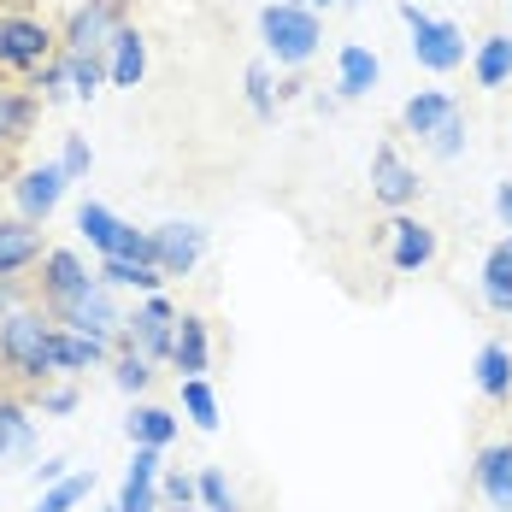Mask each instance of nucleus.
<instances>
[{
  "mask_svg": "<svg viewBox=\"0 0 512 512\" xmlns=\"http://www.w3.org/2000/svg\"><path fill=\"white\" fill-rule=\"evenodd\" d=\"M48 336H53V318L42 307H18L12 318H0V377L12 395L24 389H48L53 377V354H48Z\"/></svg>",
  "mask_w": 512,
  "mask_h": 512,
  "instance_id": "f257e3e1",
  "label": "nucleus"
},
{
  "mask_svg": "<svg viewBox=\"0 0 512 512\" xmlns=\"http://www.w3.org/2000/svg\"><path fill=\"white\" fill-rule=\"evenodd\" d=\"M259 36H265V53L277 59V65H307L318 42H324V24H318V12H307L301 0H271L265 12H259Z\"/></svg>",
  "mask_w": 512,
  "mask_h": 512,
  "instance_id": "f03ea898",
  "label": "nucleus"
},
{
  "mask_svg": "<svg viewBox=\"0 0 512 512\" xmlns=\"http://www.w3.org/2000/svg\"><path fill=\"white\" fill-rule=\"evenodd\" d=\"M101 289V277L83 265V259L71 254V248H48L42 254V277H36V307L59 318V312H71L77 301H89Z\"/></svg>",
  "mask_w": 512,
  "mask_h": 512,
  "instance_id": "7ed1b4c3",
  "label": "nucleus"
},
{
  "mask_svg": "<svg viewBox=\"0 0 512 512\" xmlns=\"http://www.w3.org/2000/svg\"><path fill=\"white\" fill-rule=\"evenodd\" d=\"M401 18H407V30H412V59H418L424 71L448 77V71H460V65H465V30H460V24L430 18V12H424V6H412V0H401Z\"/></svg>",
  "mask_w": 512,
  "mask_h": 512,
  "instance_id": "20e7f679",
  "label": "nucleus"
},
{
  "mask_svg": "<svg viewBox=\"0 0 512 512\" xmlns=\"http://www.w3.org/2000/svg\"><path fill=\"white\" fill-rule=\"evenodd\" d=\"M53 53H59V36H53L42 18H30V12H0V71L30 77V71L48 65Z\"/></svg>",
  "mask_w": 512,
  "mask_h": 512,
  "instance_id": "39448f33",
  "label": "nucleus"
},
{
  "mask_svg": "<svg viewBox=\"0 0 512 512\" xmlns=\"http://www.w3.org/2000/svg\"><path fill=\"white\" fill-rule=\"evenodd\" d=\"M177 318H183V312L171 307L165 295H148L142 307L124 318V330H118V342H112V348H136V354H148V359H171Z\"/></svg>",
  "mask_w": 512,
  "mask_h": 512,
  "instance_id": "423d86ee",
  "label": "nucleus"
},
{
  "mask_svg": "<svg viewBox=\"0 0 512 512\" xmlns=\"http://www.w3.org/2000/svg\"><path fill=\"white\" fill-rule=\"evenodd\" d=\"M118 30H124V0H83L59 30V53H106Z\"/></svg>",
  "mask_w": 512,
  "mask_h": 512,
  "instance_id": "0eeeda50",
  "label": "nucleus"
},
{
  "mask_svg": "<svg viewBox=\"0 0 512 512\" xmlns=\"http://www.w3.org/2000/svg\"><path fill=\"white\" fill-rule=\"evenodd\" d=\"M65 189H71V177L59 171V159L53 165H36V171H24L18 183H12V201H18V218H30V224H48L59 201H65Z\"/></svg>",
  "mask_w": 512,
  "mask_h": 512,
  "instance_id": "6e6552de",
  "label": "nucleus"
},
{
  "mask_svg": "<svg viewBox=\"0 0 512 512\" xmlns=\"http://www.w3.org/2000/svg\"><path fill=\"white\" fill-rule=\"evenodd\" d=\"M371 195L389 206V212H407V206H418L424 183H418V171H412L395 148H377V154H371Z\"/></svg>",
  "mask_w": 512,
  "mask_h": 512,
  "instance_id": "1a4fd4ad",
  "label": "nucleus"
},
{
  "mask_svg": "<svg viewBox=\"0 0 512 512\" xmlns=\"http://www.w3.org/2000/svg\"><path fill=\"white\" fill-rule=\"evenodd\" d=\"M206 254V230L201 224H159L154 230V265L165 277H189Z\"/></svg>",
  "mask_w": 512,
  "mask_h": 512,
  "instance_id": "9d476101",
  "label": "nucleus"
},
{
  "mask_svg": "<svg viewBox=\"0 0 512 512\" xmlns=\"http://www.w3.org/2000/svg\"><path fill=\"white\" fill-rule=\"evenodd\" d=\"M383 236H389V265H395L401 277L424 271V265L436 259V230H430L424 218H407V212H401V218H395Z\"/></svg>",
  "mask_w": 512,
  "mask_h": 512,
  "instance_id": "9b49d317",
  "label": "nucleus"
},
{
  "mask_svg": "<svg viewBox=\"0 0 512 512\" xmlns=\"http://www.w3.org/2000/svg\"><path fill=\"white\" fill-rule=\"evenodd\" d=\"M42 230L30 218H0V277H18L30 265H42Z\"/></svg>",
  "mask_w": 512,
  "mask_h": 512,
  "instance_id": "f8f14e48",
  "label": "nucleus"
},
{
  "mask_svg": "<svg viewBox=\"0 0 512 512\" xmlns=\"http://www.w3.org/2000/svg\"><path fill=\"white\" fill-rule=\"evenodd\" d=\"M471 477H477V489H483V501L495 512H512V442H495V448H483L477 465H471Z\"/></svg>",
  "mask_w": 512,
  "mask_h": 512,
  "instance_id": "ddd939ff",
  "label": "nucleus"
},
{
  "mask_svg": "<svg viewBox=\"0 0 512 512\" xmlns=\"http://www.w3.org/2000/svg\"><path fill=\"white\" fill-rule=\"evenodd\" d=\"M106 77H112V89H136L142 77H148V42H142V30H118L112 36V48H106Z\"/></svg>",
  "mask_w": 512,
  "mask_h": 512,
  "instance_id": "4468645a",
  "label": "nucleus"
},
{
  "mask_svg": "<svg viewBox=\"0 0 512 512\" xmlns=\"http://www.w3.org/2000/svg\"><path fill=\"white\" fill-rule=\"evenodd\" d=\"M36 95L30 89H0V159L18 154L24 142H30V130H36Z\"/></svg>",
  "mask_w": 512,
  "mask_h": 512,
  "instance_id": "2eb2a0df",
  "label": "nucleus"
},
{
  "mask_svg": "<svg viewBox=\"0 0 512 512\" xmlns=\"http://www.w3.org/2000/svg\"><path fill=\"white\" fill-rule=\"evenodd\" d=\"M377 77H383V65H377V53L365 48V42H348V48L336 53V95H342V101L371 95Z\"/></svg>",
  "mask_w": 512,
  "mask_h": 512,
  "instance_id": "dca6fc26",
  "label": "nucleus"
},
{
  "mask_svg": "<svg viewBox=\"0 0 512 512\" xmlns=\"http://www.w3.org/2000/svg\"><path fill=\"white\" fill-rule=\"evenodd\" d=\"M77 230L89 236V248H95L101 259H118V254H124V236H130V224H124L112 206H101V201L77 206Z\"/></svg>",
  "mask_w": 512,
  "mask_h": 512,
  "instance_id": "f3484780",
  "label": "nucleus"
},
{
  "mask_svg": "<svg viewBox=\"0 0 512 512\" xmlns=\"http://www.w3.org/2000/svg\"><path fill=\"white\" fill-rule=\"evenodd\" d=\"M471 77H477V89H507L512 83V30H495V36L477 42Z\"/></svg>",
  "mask_w": 512,
  "mask_h": 512,
  "instance_id": "a211bd4d",
  "label": "nucleus"
},
{
  "mask_svg": "<svg viewBox=\"0 0 512 512\" xmlns=\"http://www.w3.org/2000/svg\"><path fill=\"white\" fill-rule=\"evenodd\" d=\"M206 359H212V336H206V318L183 312L177 318V342H171V365L183 377H206Z\"/></svg>",
  "mask_w": 512,
  "mask_h": 512,
  "instance_id": "6ab92c4d",
  "label": "nucleus"
},
{
  "mask_svg": "<svg viewBox=\"0 0 512 512\" xmlns=\"http://www.w3.org/2000/svg\"><path fill=\"white\" fill-rule=\"evenodd\" d=\"M454 112H460V101H454V95H442V89H418V95L401 106V124H407L412 136H424V142H430V136H436Z\"/></svg>",
  "mask_w": 512,
  "mask_h": 512,
  "instance_id": "aec40b11",
  "label": "nucleus"
},
{
  "mask_svg": "<svg viewBox=\"0 0 512 512\" xmlns=\"http://www.w3.org/2000/svg\"><path fill=\"white\" fill-rule=\"evenodd\" d=\"M48 354H53V371H89V365H101L112 348L106 342H95V336H77V330H59L53 324V336H48Z\"/></svg>",
  "mask_w": 512,
  "mask_h": 512,
  "instance_id": "412c9836",
  "label": "nucleus"
},
{
  "mask_svg": "<svg viewBox=\"0 0 512 512\" xmlns=\"http://www.w3.org/2000/svg\"><path fill=\"white\" fill-rule=\"evenodd\" d=\"M124 436H130V448H171L177 442V412L165 407H136L130 418H124Z\"/></svg>",
  "mask_w": 512,
  "mask_h": 512,
  "instance_id": "4be33fe9",
  "label": "nucleus"
},
{
  "mask_svg": "<svg viewBox=\"0 0 512 512\" xmlns=\"http://www.w3.org/2000/svg\"><path fill=\"white\" fill-rule=\"evenodd\" d=\"M477 389H483V401H507L512 395V348L507 342H483L477 348Z\"/></svg>",
  "mask_w": 512,
  "mask_h": 512,
  "instance_id": "5701e85b",
  "label": "nucleus"
},
{
  "mask_svg": "<svg viewBox=\"0 0 512 512\" xmlns=\"http://www.w3.org/2000/svg\"><path fill=\"white\" fill-rule=\"evenodd\" d=\"M483 301H489V312H512V236L495 242L483 259Z\"/></svg>",
  "mask_w": 512,
  "mask_h": 512,
  "instance_id": "b1692460",
  "label": "nucleus"
},
{
  "mask_svg": "<svg viewBox=\"0 0 512 512\" xmlns=\"http://www.w3.org/2000/svg\"><path fill=\"white\" fill-rule=\"evenodd\" d=\"M95 277L106 289H142V295H159V283H165V271L148 265V259H101Z\"/></svg>",
  "mask_w": 512,
  "mask_h": 512,
  "instance_id": "393cba45",
  "label": "nucleus"
},
{
  "mask_svg": "<svg viewBox=\"0 0 512 512\" xmlns=\"http://www.w3.org/2000/svg\"><path fill=\"white\" fill-rule=\"evenodd\" d=\"M30 442H36L30 407H24L12 389H0V460H6V454H30Z\"/></svg>",
  "mask_w": 512,
  "mask_h": 512,
  "instance_id": "a878e982",
  "label": "nucleus"
},
{
  "mask_svg": "<svg viewBox=\"0 0 512 512\" xmlns=\"http://www.w3.org/2000/svg\"><path fill=\"white\" fill-rule=\"evenodd\" d=\"M89 489H95V471H71V477H59V483H48L42 489V501H36V512H71L89 501Z\"/></svg>",
  "mask_w": 512,
  "mask_h": 512,
  "instance_id": "bb28decb",
  "label": "nucleus"
},
{
  "mask_svg": "<svg viewBox=\"0 0 512 512\" xmlns=\"http://www.w3.org/2000/svg\"><path fill=\"white\" fill-rule=\"evenodd\" d=\"M112 383H118L124 395H142V389L154 383V359L136 354V348H112Z\"/></svg>",
  "mask_w": 512,
  "mask_h": 512,
  "instance_id": "cd10ccee",
  "label": "nucleus"
},
{
  "mask_svg": "<svg viewBox=\"0 0 512 512\" xmlns=\"http://www.w3.org/2000/svg\"><path fill=\"white\" fill-rule=\"evenodd\" d=\"M183 412H189V424L195 430H218V395H212V383L206 377H183Z\"/></svg>",
  "mask_w": 512,
  "mask_h": 512,
  "instance_id": "c85d7f7f",
  "label": "nucleus"
},
{
  "mask_svg": "<svg viewBox=\"0 0 512 512\" xmlns=\"http://www.w3.org/2000/svg\"><path fill=\"white\" fill-rule=\"evenodd\" d=\"M65 65H71V95H83V101H95L101 95L106 77V53H65Z\"/></svg>",
  "mask_w": 512,
  "mask_h": 512,
  "instance_id": "c756f323",
  "label": "nucleus"
},
{
  "mask_svg": "<svg viewBox=\"0 0 512 512\" xmlns=\"http://www.w3.org/2000/svg\"><path fill=\"white\" fill-rule=\"evenodd\" d=\"M118 512H165L159 501V477H142V471H124V489H118Z\"/></svg>",
  "mask_w": 512,
  "mask_h": 512,
  "instance_id": "7c9ffc66",
  "label": "nucleus"
},
{
  "mask_svg": "<svg viewBox=\"0 0 512 512\" xmlns=\"http://www.w3.org/2000/svg\"><path fill=\"white\" fill-rule=\"evenodd\" d=\"M195 483H201V507H206V512H242L236 489H230V477H224L218 465H206V471L195 477Z\"/></svg>",
  "mask_w": 512,
  "mask_h": 512,
  "instance_id": "2f4dec72",
  "label": "nucleus"
},
{
  "mask_svg": "<svg viewBox=\"0 0 512 512\" xmlns=\"http://www.w3.org/2000/svg\"><path fill=\"white\" fill-rule=\"evenodd\" d=\"M65 83H71V65H65V53H53L42 71H30V95H36V101H59V95H65Z\"/></svg>",
  "mask_w": 512,
  "mask_h": 512,
  "instance_id": "473e14b6",
  "label": "nucleus"
},
{
  "mask_svg": "<svg viewBox=\"0 0 512 512\" xmlns=\"http://www.w3.org/2000/svg\"><path fill=\"white\" fill-rule=\"evenodd\" d=\"M248 106H254V118H271V112H277V106H271V65H265V59L248 65Z\"/></svg>",
  "mask_w": 512,
  "mask_h": 512,
  "instance_id": "72a5a7b5",
  "label": "nucleus"
},
{
  "mask_svg": "<svg viewBox=\"0 0 512 512\" xmlns=\"http://www.w3.org/2000/svg\"><path fill=\"white\" fill-rule=\"evenodd\" d=\"M159 501H165V507H195V501H201V483L183 477V471H171V477H159Z\"/></svg>",
  "mask_w": 512,
  "mask_h": 512,
  "instance_id": "f704fd0d",
  "label": "nucleus"
},
{
  "mask_svg": "<svg viewBox=\"0 0 512 512\" xmlns=\"http://www.w3.org/2000/svg\"><path fill=\"white\" fill-rule=\"evenodd\" d=\"M89 165H95V154H89V136H65V154H59V171L77 183V177H89Z\"/></svg>",
  "mask_w": 512,
  "mask_h": 512,
  "instance_id": "c9c22d12",
  "label": "nucleus"
},
{
  "mask_svg": "<svg viewBox=\"0 0 512 512\" xmlns=\"http://www.w3.org/2000/svg\"><path fill=\"white\" fill-rule=\"evenodd\" d=\"M460 148H465V112H454V118L430 136V154H436V159H454Z\"/></svg>",
  "mask_w": 512,
  "mask_h": 512,
  "instance_id": "e433bc0d",
  "label": "nucleus"
},
{
  "mask_svg": "<svg viewBox=\"0 0 512 512\" xmlns=\"http://www.w3.org/2000/svg\"><path fill=\"white\" fill-rule=\"evenodd\" d=\"M30 295H36L30 283H18V277H0V318H12L18 307H36Z\"/></svg>",
  "mask_w": 512,
  "mask_h": 512,
  "instance_id": "4c0bfd02",
  "label": "nucleus"
},
{
  "mask_svg": "<svg viewBox=\"0 0 512 512\" xmlns=\"http://www.w3.org/2000/svg\"><path fill=\"white\" fill-rule=\"evenodd\" d=\"M36 407L53 412V418H65V412H77V389H71V383H59V389H42V395H36Z\"/></svg>",
  "mask_w": 512,
  "mask_h": 512,
  "instance_id": "58836bf2",
  "label": "nucleus"
},
{
  "mask_svg": "<svg viewBox=\"0 0 512 512\" xmlns=\"http://www.w3.org/2000/svg\"><path fill=\"white\" fill-rule=\"evenodd\" d=\"M59 477H71V460H59V454H53V460L36 465V483H42V489H48V483H59Z\"/></svg>",
  "mask_w": 512,
  "mask_h": 512,
  "instance_id": "ea45409f",
  "label": "nucleus"
},
{
  "mask_svg": "<svg viewBox=\"0 0 512 512\" xmlns=\"http://www.w3.org/2000/svg\"><path fill=\"white\" fill-rule=\"evenodd\" d=\"M495 212H501V224L512 230V183H501V189H495Z\"/></svg>",
  "mask_w": 512,
  "mask_h": 512,
  "instance_id": "a19ab883",
  "label": "nucleus"
},
{
  "mask_svg": "<svg viewBox=\"0 0 512 512\" xmlns=\"http://www.w3.org/2000/svg\"><path fill=\"white\" fill-rule=\"evenodd\" d=\"M301 6H307V12H318V6H342V0H301Z\"/></svg>",
  "mask_w": 512,
  "mask_h": 512,
  "instance_id": "79ce46f5",
  "label": "nucleus"
},
{
  "mask_svg": "<svg viewBox=\"0 0 512 512\" xmlns=\"http://www.w3.org/2000/svg\"><path fill=\"white\" fill-rule=\"evenodd\" d=\"M165 512H195V507H165Z\"/></svg>",
  "mask_w": 512,
  "mask_h": 512,
  "instance_id": "37998d69",
  "label": "nucleus"
},
{
  "mask_svg": "<svg viewBox=\"0 0 512 512\" xmlns=\"http://www.w3.org/2000/svg\"><path fill=\"white\" fill-rule=\"evenodd\" d=\"M342 6H359V0H342Z\"/></svg>",
  "mask_w": 512,
  "mask_h": 512,
  "instance_id": "c03bdc74",
  "label": "nucleus"
},
{
  "mask_svg": "<svg viewBox=\"0 0 512 512\" xmlns=\"http://www.w3.org/2000/svg\"><path fill=\"white\" fill-rule=\"evenodd\" d=\"M112 512H118V507H112Z\"/></svg>",
  "mask_w": 512,
  "mask_h": 512,
  "instance_id": "a18cd8bd",
  "label": "nucleus"
}]
</instances>
